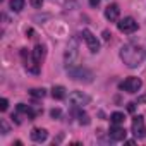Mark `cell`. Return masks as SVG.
<instances>
[{
	"label": "cell",
	"instance_id": "cell-9",
	"mask_svg": "<svg viewBox=\"0 0 146 146\" xmlns=\"http://www.w3.org/2000/svg\"><path fill=\"white\" fill-rule=\"evenodd\" d=\"M108 136L113 141H124L125 136H127V131L122 127V124H112V127L108 131Z\"/></svg>",
	"mask_w": 146,
	"mask_h": 146
},
{
	"label": "cell",
	"instance_id": "cell-8",
	"mask_svg": "<svg viewBox=\"0 0 146 146\" xmlns=\"http://www.w3.org/2000/svg\"><path fill=\"white\" fill-rule=\"evenodd\" d=\"M117 28H119L120 33H127V35H131V33L137 31L139 24H137L136 19H132V17H124V19H120V21L117 23Z\"/></svg>",
	"mask_w": 146,
	"mask_h": 146
},
{
	"label": "cell",
	"instance_id": "cell-17",
	"mask_svg": "<svg viewBox=\"0 0 146 146\" xmlns=\"http://www.w3.org/2000/svg\"><path fill=\"white\" fill-rule=\"evenodd\" d=\"M78 117H79V124H83V125H88V124H90V117H88V113L79 112Z\"/></svg>",
	"mask_w": 146,
	"mask_h": 146
},
{
	"label": "cell",
	"instance_id": "cell-3",
	"mask_svg": "<svg viewBox=\"0 0 146 146\" xmlns=\"http://www.w3.org/2000/svg\"><path fill=\"white\" fill-rule=\"evenodd\" d=\"M69 76L74 79V81H84V83H91V78H93L91 70L83 69V67H78V65L69 69Z\"/></svg>",
	"mask_w": 146,
	"mask_h": 146
},
{
	"label": "cell",
	"instance_id": "cell-2",
	"mask_svg": "<svg viewBox=\"0 0 146 146\" xmlns=\"http://www.w3.org/2000/svg\"><path fill=\"white\" fill-rule=\"evenodd\" d=\"M78 60H79V41L78 38H70L69 43H67V48L64 52V64L67 69L70 67H76L78 65Z\"/></svg>",
	"mask_w": 146,
	"mask_h": 146
},
{
	"label": "cell",
	"instance_id": "cell-23",
	"mask_svg": "<svg viewBox=\"0 0 146 146\" xmlns=\"http://www.w3.org/2000/svg\"><path fill=\"white\" fill-rule=\"evenodd\" d=\"M90 5H93V7H98V5H100V0H90Z\"/></svg>",
	"mask_w": 146,
	"mask_h": 146
},
{
	"label": "cell",
	"instance_id": "cell-20",
	"mask_svg": "<svg viewBox=\"0 0 146 146\" xmlns=\"http://www.w3.org/2000/svg\"><path fill=\"white\" fill-rule=\"evenodd\" d=\"M0 127H2V134H4V136L9 134V125H7L5 120H0Z\"/></svg>",
	"mask_w": 146,
	"mask_h": 146
},
{
	"label": "cell",
	"instance_id": "cell-12",
	"mask_svg": "<svg viewBox=\"0 0 146 146\" xmlns=\"http://www.w3.org/2000/svg\"><path fill=\"white\" fill-rule=\"evenodd\" d=\"M31 55H33V58H35L36 62H40V64H41V60H43V58H45V55H46V50H45V46H43V45H36Z\"/></svg>",
	"mask_w": 146,
	"mask_h": 146
},
{
	"label": "cell",
	"instance_id": "cell-13",
	"mask_svg": "<svg viewBox=\"0 0 146 146\" xmlns=\"http://www.w3.org/2000/svg\"><path fill=\"white\" fill-rule=\"evenodd\" d=\"M52 96L55 100H64L65 98V88L64 86H53L52 88Z\"/></svg>",
	"mask_w": 146,
	"mask_h": 146
},
{
	"label": "cell",
	"instance_id": "cell-5",
	"mask_svg": "<svg viewBox=\"0 0 146 146\" xmlns=\"http://www.w3.org/2000/svg\"><path fill=\"white\" fill-rule=\"evenodd\" d=\"M132 134L136 139H143L146 136V124H144L143 115H136L132 119Z\"/></svg>",
	"mask_w": 146,
	"mask_h": 146
},
{
	"label": "cell",
	"instance_id": "cell-22",
	"mask_svg": "<svg viewBox=\"0 0 146 146\" xmlns=\"http://www.w3.org/2000/svg\"><path fill=\"white\" fill-rule=\"evenodd\" d=\"M127 108H129V112H134L136 110V103H127Z\"/></svg>",
	"mask_w": 146,
	"mask_h": 146
},
{
	"label": "cell",
	"instance_id": "cell-4",
	"mask_svg": "<svg viewBox=\"0 0 146 146\" xmlns=\"http://www.w3.org/2000/svg\"><path fill=\"white\" fill-rule=\"evenodd\" d=\"M141 86H143V81H141L139 78H134V76L124 79V81L119 84V88H120L122 91H125V93H137V91L141 90Z\"/></svg>",
	"mask_w": 146,
	"mask_h": 146
},
{
	"label": "cell",
	"instance_id": "cell-10",
	"mask_svg": "<svg viewBox=\"0 0 146 146\" xmlns=\"http://www.w3.org/2000/svg\"><path fill=\"white\" fill-rule=\"evenodd\" d=\"M46 137H48V132H46V129L35 127V129L31 131V139H33L35 143H43V141H46Z\"/></svg>",
	"mask_w": 146,
	"mask_h": 146
},
{
	"label": "cell",
	"instance_id": "cell-19",
	"mask_svg": "<svg viewBox=\"0 0 146 146\" xmlns=\"http://www.w3.org/2000/svg\"><path fill=\"white\" fill-rule=\"evenodd\" d=\"M29 4H31L35 9H41V7H43V0H29Z\"/></svg>",
	"mask_w": 146,
	"mask_h": 146
},
{
	"label": "cell",
	"instance_id": "cell-14",
	"mask_svg": "<svg viewBox=\"0 0 146 146\" xmlns=\"http://www.w3.org/2000/svg\"><path fill=\"white\" fill-rule=\"evenodd\" d=\"M124 120H125V115L122 112H113L110 115V122L112 124H124Z\"/></svg>",
	"mask_w": 146,
	"mask_h": 146
},
{
	"label": "cell",
	"instance_id": "cell-16",
	"mask_svg": "<svg viewBox=\"0 0 146 146\" xmlns=\"http://www.w3.org/2000/svg\"><path fill=\"white\" fill-rule=\"evenodd\" d=\"M29 95H31V96H35V98H43V96L46 95V91H45L43 88H35V90H31V91H29Z\"/></svg>",
	"mask_w": 146,
	"mask_h": 146
},
{
	"label": "cell",
	"instance_id": "cell-15",
	"mask_svg": "<svg viewBox=\"0 0 146 146\" xmlns=\"http://www.w3.org/2000/svg\"><path fill=\"white\" fill-rule=\"evenodd\" d=\"M24 0H11V9L14 11V12H21L23 9H24Z\"/></svg>",
	"mask_w": 146,
	"mask_h": 146
},
{
	"label": "cell",
	"instance_id": "cell-18",
	"mask_svg": "<svg viewBox=\"0 0 146 146\" xmlns=\"http://www.w3.org/2000/svg\"><path fill=\"white\" fill-rule=\"evenodd\" d=\"M7 108H9V100L7 98H2V100H0V110L5 112Z\"/></svg>",
	"mask_w": 146,
	"mask_h": 146
},
{
	"label": "cell",
	"instance_id": "cell-24",
	"mask_svg": "<svg viewBox=\"0 0 146 146\" xmlns=\"http://www.w3.org/2000/svg\"><path fill=\"white\" fill-rule=\"evenodd\" d=\"M110 36H112V33H108V31L105 29V31H103V38H105V40H110Z\"/></svg>",
	"mask_w": 146,
	"mask_h": 146
},
{
	"label": "cell",
	"instance_id": "cell-11",
	"mask_svg": "<svg viewBox=\"0 0 146 146\" xmlns=\"http://www.w3.org/2000/svg\"><path fill=\"white\" fill-rule=\"evenodd\" d=\"M119 14H120V9L117 4H110L107 9H105V17L108 21H117L119 19Z\"/></svg>",
	"mask_w": 146,
	"mask_h": 146
},
{
	"label": "cell",
	"instance_id": "cell-25",
	"mask_svg": "<svg viewBox=\"0 0 146 146\" xmlns=\"http://www.w3.org/2000/svg\"><path fill=\"white\" fill-rule=\"evenodd\" d=\"M137 102H139V103H146V95L139 96V98H137Z\"/></svg>",
	"mask_w": 146,
	"mask_h": 146
},
{
	"label": "cell",
	"instance_id": "cell-7",
	"mask_svg": "<svg viewBox=\"0 0 146 146\" xmlns=\"http://www.w3.org/2000/svg\"><path fill=\"white\" fill-rule=\"evenodd\" d=\"M90 102H91V98L86 93H83V91H72V93H69V103L74 105V107H84Z\"/></svg>",
	"mask_w": 146,
	"mask_h": 146
},
{
	"label": "cell",
	"instance_id": "cell-21",
	"mask_svg": "<svg viewBox=\"0 0 146 146\" xmlns=\"http://www.w3.org/2000/svg\"><path fill=\"white\" fill-rule=\"evenodd\" d=\"M50 115H52V119H58V117L62 115V112H60L58 108H53V110L50 112Z\"/></svg>",
	"mask_w": 146,
	"mask_h": 146
},
{
	"label": "cell",
	"instance_id": "cell-1",
	"mask_svg": "<svg viewBox=\"0 0 146 146\" xmlns=\"http://www.w3.org/2000/svg\"><path fill=\"white\" fill-rule=\"evenodd\" d=\"M120 58H122V62H124L127 67L136 69V67L143 62L144 53H143V50H141L139 46H136V45H124V46L120 48Z\"/></svg>",
	"mask_w": 146,
	"mask_h": 146
},
{
	"label": "cell",
	"instance_id": "cell-6",
	"mask_svg": "<svg viewBox=\"0 0 146 146\" xmlns=\"http://www.w3.org/2000/svg\"><path fill=\"white\" fill-rule=\"evenodd\" d=\"M81 36H83V40L86 41V45H88V50L91 52V53H96V52H100V41H98V38L90 31V29H83V33H81Z\"/></svg>",
	"mask_w": 146,
	"mask_h": 146
}]
</instances>
